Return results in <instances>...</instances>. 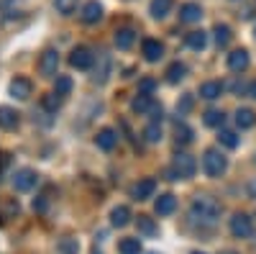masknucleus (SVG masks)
Listing matches in <instances>:
<instances>
[{"label":"nucleus","instance_id":"f03ea898","mask_svg":"<svg viewBox=\"0 0 256 254\" xmlns=\"http://www.w3.org/2000/svg\"><path fill=\"white\" fill-rule=\"evenodd\" d=\"M198 172V162L195 157H190V154H177L172 167H169V180H190V177H195Z\"/></svg>","mask_w":256,"mask_h":254},{"label":"nucleus","instance_id":"bb28decb","mask_svg":"<svg viewBox=\"0 0 256 254\" xmlns=\"http://www.w3.org/2000/svg\"><path fill=\"white\" fill-rule=\"evenodd\" d=\"M218 141H220L223 146H228V149H236V146L241 144L238 134H236V131H228V129H223V131L218 134Z\"/></svg>","mask_w":256,"mask_h":254},{"label":"nucleus","instance_id":"c85d7f7f","mask_svg":"<svg viewBox=\"0 0 256 254\" xmlns=\"http://www.w3.org/2000/svg\"><path fill=\"white\" fill-rule=\"evenodd\" d=\"M54 8L62 13V16H70L77 11V0H54Z\"/></svg>","mask_w":256,"mask_h":254},{"label":"nucleus","instance_id":"4c0bfd02","mask_svg":"<svg viewBox=\"0 0 256 254\" xmlns=\"http://www.w3.org/2000/svg\"><path fill=\"white\" fill-rule=\"evenodd\" d=\"M248 195L256 200V180H254V182H248Z\"/></svg>","mask_w":256,"mask_h":254},{"label":"nucleus","instance_id":"a211bd4d","mask_svg":"<svg viewBox=\"0 0 256 254\" xmlns=\"http://www.w3.org/2000/svg\"><path fill=\"white\" fill-rule=\"evenodd\" d=\"M220 93H223V85L216 80L200 85V98H205V100H216V98H220Z\"/></svg>","mask_w":256,"mask_h":254},{"label":"nucleus","instance_id":"f704fd0d","mask_svg":"<svg viewBox=\"0 0 256 254\" xmlns=\"http://www.w3.org/2000/svg\"><path fill=\"white\" fill-rule=\"evenodd\" d=\"M177 141H180V144H187V141H192V131L187 129L184 123H177Z\"/></svg>","mask_w":256,"mask_h":254},{"label":"nucleus","instance_id":"b1692460","mask_svg":"<svg viewBox=\"0 0 256 254\" xmlns=\"http://www.w3.org/2000/svg\"><path fill=\"white\" fill-rule=\"evenodd\" d=\"M184 75H187V67L182 65V62H174V65H169V70H166V82L177 85V82L184 80Z\"/></svg>","mask_w":256,"mask_h":254},{"label":"nucleus","instance_id":"9d476101","mask_svg":"<svg viewBox=\"0 0 256 254\" xmlns=\"http://www.w3.org/2000/svg\"><path fill=\"white\" fill-rule=\"evenodd\" d=\"M141 54L146 62H159L164 57V47H162V41L156 39H146L144 44H141Z\"/></svg>","mask_w":256,"mask_h":254},{"label":"nucleus","instance_id":"5701e85b","mask_svg":"<svg viewBox=\"0 0 256 254\" xmlns=\"http://www.w3.org/2000/svg\"><path fill=\"white\" fill-rule=\"evenodd\" d=\"M254 123H256V113L251 108H238L236 111V126L238 129H251Z\"/></svg>","mask_w":256,"mask_h":254},{"label":"nucleus","instance_id":"a878e982","mask_svg":"<svg viewBox=\"0 0 256 254\" xmlns=\"http://www.w3.org/2000/svg\"><path fill=\"white\" fill-rule=\"evenodd\" d=\"M202 121H205V126L218 129V126H223V121H226V113H223V111H216V108H210V111H205Z\"/></svg>","mask_w":256,"mask_h":254},{"label":"nucleus","instance_id":"423d86ee","mask_svg":"<svg viewBox=\"0 0 256 254\" xmlns=\"http://www.w3.org/2000/svg\"><path fill=\"white\" fill-rule=\"evenodd\" d=\"M31 93H34V85H31V80H26V77H16V80H10V85H8V95L16 98V100H28Z\"/></svg>","mask_w":256,"mask_h":254},{"label":"nucleus","instance_id":"aec40b11","mask_svg":"<svg viewBox=\"0 0 256 254\" xmlns=\"http://www.w3.org/2000/svg\"><path fill=\"white\" fill-rule=\"evenodd\" d=\"M134 41H136V31H134V29H120V31H116V47H118V49H131Z\"/></svg>","mask_w":256,"mask_h":254},{"label":"nucleus","instance_id":"f8f14e48","mask_svg":"<svg viewBox=\"0 0 256 254\" xmlns=\"http://www.w3.org/2000/svg\"><path fill=\"white\" fill-rule=\"evenodd\" d=\"M154 193H156V180H152V177H146V180L134 185V198L136 200H146V198H152Z\"/></svg>","mask_w":256,"mask_h":254},{"label":"nucleus","instance_id":"a19ab883","mask_svg":"<svg viewBox=\"0 0 256 254\" xmlns=\"http://www.w3.org/2000/svg\"><path fill=\"white\" fill-rule=\"evenodd\" d=\"M223 254H238V251H223Z\"/></svg>","mask_w":256,"mask_h":254},{"label":"nucleus","instance_id":"7ed1b4c3","mask_svg":"<svg viewBox=\"0 0 256 254\" xmlns=\"http://www.w3.org/2000/svg\"><path fill=\"white\" fill-rule=\"evenodd\" d=\"M202 169L208 177H220L226 169H228V159L220 149H208L202 157Z\"/></svg>","mask_w":256,"mask_h":254},{"label":"nucleus","instance_id":"37998d69","mask_svg":"<svg viewBox=\"0 0 256 254\" xmlns=\"http://www.w3.org/2000/svg\"><path fill=\"white\" fill-rule=\"evenodd\" d=\"M148 254H156V251H148Z\"/></svg>","mask_w":256,"mask_h":254},{"label":"nucleus","instance_id":"2f4dec72","mask_svg":"<svg viewBox=\"0 0 256 254\" xmlns=\"http://www.w3.org/2000/svg\"><path fill=\"white\" fill-rule=\"evenodd\" d=\"M144 134H146V141L156 144V141L162 139V129H159V123H154V121H152V123L146 126V131H144Z\"/></svg>","mask_w":256,"mask_h":254},{"label":"nucleus","instance_id":"f257e3e1","mask_svg":"<svg viewBox=\"0 0 256 254\" xmlns=\"http://www.w3.org/2000/svg\"><path fill=\"white\" fill-rule=\"evenodd\" d=\"M220 210H223V205L216 198L198 195L195 200L190 203V218L192 221H200V223H216L220 218Z\"/></svg>","mask_w":256,"mask_h":254},{"label":"nucleus","instance_id":"cd10ccee","mask_svg":"<svg viewBox=\"0 0 256 254\" xmlns=\"http://www.w3.org/2000/svg\"><path fill=\"white\" fill-rule=\"evenodd\" d=\"M136 223H138V231H141V234H146V236H154V234H156V223L148 218V216H138Z\"/></svg>","mask_w":256,"mask_h":254},{"label":"nucleus","instance_id":"f3484780","mask_svg":"<svg viewBox=\"0 0 256 254\" xmlns=\"http://www.w3.org/2000/svg\"><path fill=\"white\" fill-rule=\"evenodd\" d=\"M172 8H174V0H152V6H148L154 18H166L172 13Z\"/></svg>","mask_w":256,"mask_h":254},{"label":"nucleus","instance_id":"e433bc0d","mask_svg":"<svg viewBox=\"0 0 256 254\" xmlns=\"http://www.w3.org/2000/svg\"><path fill=\"white\" fill-rule=\"evenodd\" d=\"M154 90V80H141V93H152Z\"/></svg>","mask_w":256,"mask_h":254},{"label":"nucleus","instance_id":"412c9836","mask_svg":"<svg viewBox=\"0 0 256 254\" xmlns=\"http://www.w3.org/2000/svg\"><path fill=\"white\" fill-rule=\"evenodd\" d=\"M110 223L113 226H126V223H131V210H128L126 205H116L113 210H110Z\"/></svg>","mask_w":256,"mask_h":254},{"label":"nucleus","instance_id":"6ab92c4d","mask_svg":"<svg viewBox=\"0 0 256 254\" xmlns=\"http://www.w3.org/2000/svg\"><path fill=\"white\" fill-rule=\"evenodd\" d=\"M131 108H134L136 113H146V111H152V108H154L152 93H138V95L131 100Z\"/></svg>","mask_w":256,"mask_h":254},{"label":"nucleus","instance_id":"4468645a","mask_svg":"<svg viewBox=\"0 0 256 254\" xmlns=\"http://www.w3.org/2000/svg\"><path fill=\"white\" fill-rule=\"evenodd\" d=\"M95 144L100 146L102 152H110L113 146L118 144V136H116V131H113V129H102V131H98V136H95Z\"/></svg>","mask_w":256,"mask_h":254},{"label":"nucleus","instance_id":"c03bdc74","mask_svg":"<svg viewBox=\"0 0 256 254\" xmlns=\"http://www.w3.org/2000/svg\"><path fill=\"white\" fill-rule=\"evenodd\" d=\"M254 34H256V29H254Z\"/></svg>","mask_w":256,"mask_h":254},{"label":"nucleus","instance_id":"1a4fd4ad","mask_svg":"<svg viewBox=\"0 0 256 254\" xmlns=\"http://www.w3.org/2000/svg\"><path fill=\"white\" fill-rule=\"evenodd\" d=\"M228 70L230 72H246L248 70V52L246 49H233L228 54Z\"/></svg>","mask_w":256,"mask_h":254},{"label":"nucleus","instance_id":"20e7f679","mask_svg":"<svg viewBox=\"0 0 256 254\" xmlns=\"http://www.w3.org/2000/svg\"><path fill=\"white\" fill-rule=\"evenodd\" d=\"M38 182V175L34 172V169L24 167V169H18V172L13 175V187L18 190V193H28V190H34Z\"/></svg>","mask_w":256,"mask_h":254},{"label":"nucleus","instance_id":"4be33fe9","mask_svg":"<svg viewBox=\"0 0 256 254\" xmlns=\"http://www.w3.org/2000/svg\"><path fill=\"white\" fill-rule=\"evenodd\" d=\"M187 47L195 49V52H202L208 47V34L205 31H190L187 34Z\"/></svg>","mask_w":256,"mask_h":254},{"label":"nucleus","instance_id":"ea45409f","mask_svg":"<svg viewBox=\"0 0 256 254\" xmlns=\"http://www.w3.org/2000/svg\"><path fill=\"white\" fill-rule=\"evenodd\" d=\"M248 95L256 100V82H251V85H248Z\"/></svg>","mask_w":256,"mask_h":254},{"label":"nucleus","instance_id":"2eb2a0df","mask_svg":"<svg viewBox=\"0 0 256 254\" xmlns=\"http://www.w3.org/2000/svg\"><path fill=\"white\" fill-rule=\"evenodd\" d=\"M174 208H177V198L174 195H159L156 203H154V210L159 216H169V213H174Z\"/></svg>","mask_w":256,"mask_h":254},{"label":"nucleus","instance_id":"0eeeda50","mask_svg":"<svg viewBox=\"0 0 256 254\" xmlns=\"http://www.w3.org/2000/svg\"><path fill=\"white\" fill-rule=\"evenodd\" d=\"M70 65L77 67V70H90L95 65V54L88 49V47H77L72 54H70Z\"/></svg>","mask_w":256,"mask_h":254},{"label":"nucleus","instance_id":"c756f323","mask_svg":"<svg viewBox=\"0 0 256 254\" xmlns=\"http://www.w3.org/2000/svg\"><path fill=\"white\" fill-rule=\"evenodd\" d=\"M228 41H230V29L228 26H216V44L218 47H228Z\"/></svg>","mask_w":256,"mask_h":254},{"label":"nucleus","instance_id":"79ce46f5","mask_svg":"<svg viewBox=\"0 0 256 254\" xmlns=\"http://www.w3.org/2000/svg\"><path fill=\"white\" fill-rule=\"evenodd\" d=\"M192 254H202V251H192Z\"/></svg>","mask_w":256,"mask_h":254},{"label":"nucleus","instance_id":"9b49d317","mask_svg":"<svg viewBox=\"0 0 256 254\" xmlns=\"http://www.w3.org/2000/svg\"><path fill=\"white\" fill-rule=\"evenodd\" d=\"M80 18H82V24H98V21L102 18V6L98 3V0H90V3H84Z\"/></svg>","mask_w":256,"mask_h":254},{"label":"nucleus","instance_id":"72a5a7b5","mask_svg":"<svg viewBox=\"0 0 256 254\" xmlns=\"http://www.w3.org/2000/svg\"><path fill=\"white\" fill-rule=\"evenodd\" d=\"M59 251H62V254H77V251H80L77 239H64V241L59 244Z\"/></svg>","mask_w":256,"mask_h":254},{"label":"nucleus","instance_id":"6e6552de","mask_svg":"<svg viewBox=\"0 0 256 254\" xmlns=\"http://www.w3.org/2000/svg\"><path fill=\"white\" fill-rule=\"evenodd\" d=\"M38 70H41V75H44V77H54L56 70H59V54L54 49H46L44 54H41Z\"/></svg>","mask_w":256,"mask_h":254},{"label":"nucleus","instance_id":"393cba45","mask_svg":"<svg viewBox=\"0 0 256 254\" xmlns=\"http://www.w3.org/2000/svg\"><path fill=\"white\" fill-rule=\"evenodd\" d=\"M118 251H120V254H141V239H136V236L123 239V241L118 244Z\"/></svg>","mask_w":256,"mask_h":254},{"label":"nucleus","instance_id":"58836bf2","mask_svg":"<svg viewBox=\"0 0 256 254\" xmlns=\"http://www.w3.org/2000/svg\"><path fill=\"white\" fill-rule=\"evenodd\" d=\"M44 208H46L44 200H34V210H44Z\"/></svg>","mask_w":256,"mask_h":254},{"label":"nucleus","instance_id":"473e14b6","mask_svg":"<svg viewBox=\"0 0 256 254\" xmlns=\"http://www.w3.org/2000/svg\"><path fill=\"white\" fill-rule=\"evenodd\" d=\"M70 90H72V80H70V77H56V88H54V93H59V95H70Z\"/></svg>","mask_w":256,"mask_h":254},{"label":"nucleus","instance_id":"dca6fc26","mask_svg":"<svg viewBox=\"0 0 256 254\" xmlns=\"http://www.w3.org/2000/svg\"><path fill=\"white\" fill-rule=\"evenodd\" d=\"M200 18H202V8L198 3H184L180 8V21H184V24H195Z\"/></svg>","mask_w":256,"mask_h":254},{"label":"nucleus","instance_id":"ddd939ff","mask_svg":"<svg viewBox=\"0 0 256 254\" xmlns=\"http://www.w3.org/2000/svg\"><path fill=\"white\" fill-rule=\"evenodd\" d=\"M18 123H20V113L8 108V105H3V108H0V126H3L6 131H13V129H18Z\"/></svg>","mask_w":256,"mask_h":254},{"label":"nucleus","instance_id":"39448f33","mask_svg":"<svg viewBox=\"0 0 256 254\" xmlns=\"http://www.w3.org/2000/svg\"><path fill=\"white\" fill-rule=\"evenodd\" d=\"M230 234L233 236H238V239H246L254 234V221L248 213H236L230 218Z\"/></svg>","mask_w":256,"mask_h":254},{"label":"nucleus","instance_id":"7c9ffc66","mask_svg":"<svg viewBox=\"0 0 256 254\" xmlns=\"http://www.w3.org/2000/svg\"><path fill=\"white\" fill-rule=\"evenodd\" d=\"M62 98H64V95H59V93L44 95V108H46V111H52V113H56V108L62 105Z\"/></svg>","mask_w":256,"mask_h":254},{"label":"nucleus","instance_id":"c9c22d12","mask_svg":"<svg viewBox=\"0 0 256 254\" xmlns=\"http://www.w3.org/2000/svg\"><path fill=\"white\" fill-rule=\"evenodd\" d=\"M190 108H192V95H184L182 103H177V111H180V116H182V113H187Z\"/></svg>","mask_w":256,"mask_h":254}]
</instances>
